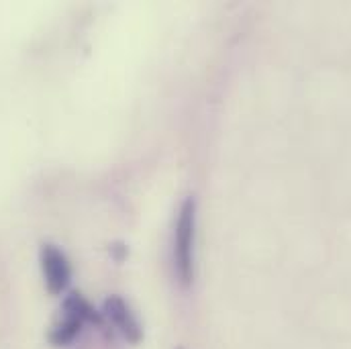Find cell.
Returning a JSON list of instances; mask_svg holds the SVG:
<instances>
[{
    "instance_id": "3",
    "label": "cell",
    "mask_w": 351,
    "mask_h": 349,
    "mask_svg": "<svg viewBox=\"0 0 351 349\" xmlns=\"http://www.w3.org/2000/svg\"><path fill=\"white\" fill-rule=\"evenodd\" d=\"M104 317L114 325V329L129 341L139 344L141 341V325L131 313L129 304L121 296H110L104 300Z\"/></svg>"
},
{
    "instance_id": "1",
    "label": "cell",
    "mask_w": 351,
    "mask_h": 349,
    "mask_svg": "<svg viewBox=\"0 0 351 349\" xmlns=\"http://www.w3.org/2000/svg\"><path fill=\"white\" fill-rule=\"evenodd\" d=\"M192 237H194V200L188 198L182 204L174 239L176 272L180 282L186 286L192 280Z\"/></svg>"
},
{
    "instance_id": "4",
    "label": "cell",
    "mask_w": 351,
    "mask_h": 349,
    "mask_svg": "<svg viewBox=\"0 0 351 349\" xmlns=\"http://www.w3.org/2000/svg\"><path fill=\"white\" fill-rule=\"evenodd\" d=\"M82 325H84V321H82V319H78L76 315H72V313L64 311L62 321H60V323L49 331V341H51V346H56V348H64V346L72 344V341L78 337V333H80Z\"/></svg>"
},
{
    "instance_id": "5",
    "label": "cell",
    "mask_w": 351,
    "mask_h": 349,
    "mask_svg": "<svg viewBox=\"0 0 351 349\" xmlns=\"http://www.w3.org/2000/svg\"><path fill=\"white\" fill-rule=\"evenodd\" d=\"M64 311L76 315L78 319H82L84 323H96V325H102V317L100 313H96L92 309V304L88 302L86 298L78 292H72L66 300H64Z\"/></svg>"
},
{
    "instance_id": "2",
    "label": "cell",
    "mask_w": 351,
    "mask_h": 349,
    "mask_svg": "<svg viewBox=\"0 0 351 349\" xmlns=\"http://www.w3.org/2000/svg\"><path fill=\"white\" fill-rule=\"evenodd\" d=\"M41 269L45 278V286L51 294H62L72 278V267L64 252L51 243L41 248Z\"/></svg>"
}]
</instances>
